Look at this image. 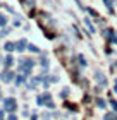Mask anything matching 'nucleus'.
I'll list each match as a JSON object with an SVG mask.
<instances>
[{"label":"nucleus","mask_w":117,"mask_h":120,"mask_svg":"<svg viewBox=\"0 0 117 120\" xmlns=\"http://www.w3.org/2000/svg\"><path fill=\"white\" fill-rule=\"evenodd\" d=\"M77 58H79V64L83 65V67H85V65H86V60H85V57H83V55H79Z\"/></svg>","instance_id":"obj_15"},{"label":"nucleus","mask_w":117,"mask_h":120,"mask_svg":"<svg viewBox=\"0 0 117 120\" xmlns=\"http://www.w3.org/2000/svg\"><path fill=\"white\" fill-rule=\"evenodd\" d=\"M12 62H14V60H12V57H7V58H5V69H7V67H10V65H12Z\"/></svg>","instance_id":"obj_8"},{"label":"nucleus","mask_w":117,"mask_h":120,"mask_svg":"<svg viewBox=\"0 0 117 120\" xmlns=\"http://www.w3.org/2000/svg\"><path fill=\"white\" fill-rule=\"evenodd\" d=\"M24 46H26V41H24V40H21V41L16 43V50H17V52H23Z\"/></svg>","instance_id":"obj_3"},{"label":"nucleus","mask_w":117,"mask_h":120,"mask_svg":"<svg viewBox=\"0 0 117 120\" xmlns=\"http://www.w3.org/2000/svg\"><path fill=\"white\" fill-rule=\"evenodd\" d=\"M95 75H97V81H98V84H102V86H107V79H105V75H103L102 72H97Z\"/></svg>","instance_id":"obj_2"},{"label":"nucleus","mask_w":117,"mask_h":120,"mask_svg":"<svg viewBox=\"0 0 117 120\" xmlns=\"http://www.w3.org/2000/svg\"><path fill=\"white\" fill-rule=\"evenodd\" d=\"M28 50L33 52V53H40V48H38L36 45H28Z\"/></svg>","instance_id":"obj_6"},{"label":"nucleus","mask_w":117,"mask_h":120,"mask_svg":"<svg viewBox=\"0 0 117 120\" xmlns=\"http://www.w3.org/2000/svg\"><path fill=\"white\" fill-rule=\"evenodd\" d=\"M23 81H24V75H19V77L16 79V84H17V86H19V84H23Z\"/></svg>","instance_id":"obj_13"},{"label":"nucleus","mask_w":117,"mask_h":120,"mask_svg":"<svg viewBox=\"0 0 117 120\" xmlns=\"http://www.w3.org/2000/svg\"><path fill=\"white\" fill-rule=\"evenodd\" d=\"M9 120H17V117H16L14 113H12V115H9Z\"/></svg>","instance_id":"obj_18"},{"label":"nucleus","mask_w":117,"mask_h":120,"mask_svg":"<svg viewBox=\"0 0 117 120\" xmlns=\"http://www.w3.org/2000/svg\"><path fill=\"white\" fill-rule=\"evenodd\" d=\"M21 21H23V17H16V21H14V26H16V28L21 26Z\"/></svg>","instance_id":"obj_14"},{"label":"nucleus","mask_w":117,"mask_h":120,"mask_svg":"<svg viewBox=\"0 0 117 120\" xmlns=\"http://www.w3.org/2000/svg\"><path fill=\"white\" fill-rule=\"evenodd\" d=\"M9 34V29H2L0 31V38H4V36H7Z\"/></svg>","instance_id":"obj_16"},{"label":"nucleus","mask_w":117,"mask_h":120,"mask_svg":"<svg viewBox=\"0 0 117 120\" xmlns=\"http://www.w3.org/2000/svg\"><path fill=\"white\" fill-rule=\"evenodd\" d=\"M2 79L5 81V82H10V81H12V72H4Z\"/></svg>","instance_id":"obj_4"},{"label":"nucleus","mask_w":117,"mask_h":120,"mask_svg":"<svg viewBox=\"0 0 117 120\" xmlns=\"http://www.w3.org/2000/svg\"><path fill=\"white\" fill-rule=\"evenodd\" d=\"M40 65H41V67H43V69H45V70H47L50 64H48V60H47V58H43V60H41V62H40Z\"/></svg>","instance_id":"obj_10"},{"label":"nucleus","mask_w":117,"mask_h":120,"mask_svg":"<svg viewBox=\"0 0 117 120\" xmlns=\"http://www.w3.org/2000/svg\"><path fill=\"white\" fill-rule=\"evenodd\" d=\"M5 50L7 52H12V50H16V43H5Z\"/></svg>","instance_id":"obj_5"},{"label":"nucleus","mask_w":117,"mask_h":120,"mask_svg":"<svg viewBox=\"0 0 117 120\" xmlns=\"http://www.w3.org/2000/svg\"><path fill=\"white\" fill-rule=\"evenodd\" d=\"M103 2L107 4V7H109V12H114V9H112V7H114V4H112V0H103Z\"/></svg>","instance_id":"obj_7"},{"label":"nucleus","mask_w":117,"mask_h":120,"mask_svg":"<svg viewBox=\"0 0 117 120\" xmlns=\"http://www.w3.org/2000/svg\"><path fill=\"white\" fill-rule=\"evenodd\" d=\"M16 108H17V103H16L14 98H5L4 100V112H10L12 113Z\"/></svg>","instance_id":"obj_1"},{"label":"nucleus","mask_w":117,"mask_h":120,"mask_svg":"<svg viewBox=\"0 0 117 120\" xmlns=\"http://www.w3.org/2000/svg\"><path fill=\"white\" fill-rule=\"evenodd\" d=\"M110 105H112V108L117 112V101H114V100H112V101H110Z\"/></svg>","instance_id":"obj_17"},{"label":"nucleus","mask_w":117,"mask_h":120,"mask_svg":"<svg viewBox=\"0 0 117 120\" xmlns=\"http://www.w3.org/2000/svg\"><path fill=\"white\" fill-rule=\"evenodd\" d=\"M7 24V17L5 15H0V26H5Z\"/></svg>","instance_id":"obj_12"},{"label":"nucleus","mask_w":117,"mask_h":120,"mask_svg":"<svg viewBox=\"0 0 117 120\" xmlns=\"http://www.w3.org/2000/svg\"><path fill=\"white\" fill-rule=\"evenodd\" d=\"M85 24H86V26H88V29H90V31H91V33H95V28H93V24H91V22H90V19H85Z\"/></svg>","instance_id":"obj_9"},{"label":"nucleus","mask_w":117,"mask_h":120,"mask_svg":"<svg viewBox=\"0 0 117 120\" xmlns=\"http://www.w3.org/2000/svg\"><path fill=\"white\" fill-rule=\"evenodd\" d=\"M97 105H98L100 108H105V106H107V105H105V101L102 100V98H100V100H97Z\"/></svg>","instance_id":"obj_11"}]
</instances>
